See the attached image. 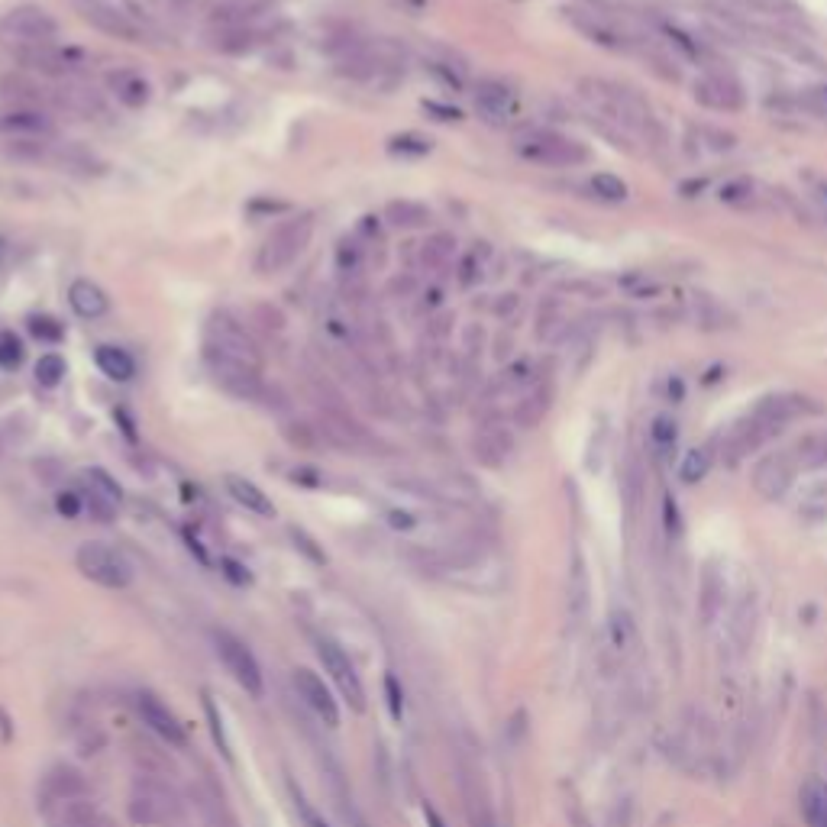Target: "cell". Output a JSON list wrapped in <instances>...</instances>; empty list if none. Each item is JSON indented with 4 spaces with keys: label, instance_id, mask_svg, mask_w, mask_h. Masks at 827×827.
Returning a JSON list of instances; mask_svg holds the SVG:
<instances>
[{
    "label": "cell",
    "instance_id": "cell-1",
    "mask_svg": "<svg viewBox=\"0 0 827 827\" xmlns=\"http://www.w3.org/2000/svg\"><path fill=\"white\" fill-rule=\"evenodd\" d=\"M802 414V398L795 395H769L753 408V414L731 433L727 443V459L740 462L753 450H760L766 440H773L779 430H786L789 420Z\"/></svg>",
    "mask_w": 827,
    "mask_h": 827
},
{
    "label": "cell",
    "instance_id": "cell-2",
    "mask_svg": "<svg viewBox=\"0 0 827 827\" xmlns=\"http://www.w3.org/2000/svg\"><path fill=\"white\" fill-rule=\"evenodd\" d=\"M579 94L595 107L598 117H605L608 123L621 126V130L647 133L653 126L650 107L643 104L634 91L621 88V84H611V81H601V78H582Z\"/></svg>",
    "mask_w": 827,
    "mask_h": 827
},
{
    "label": "cell",
    "instance_id": "cell-3",
    "mask_svg": "<svg viewBox=\"0 0 827 827\" xmlns=\"http://www.w3.org/2000/svg\"><path fill=\"white\" fill-rule=\"evenodd\" d=\"M49 827H101V811L84 795V782L65 769L46 782V798H42Z\"/></svg>",
    "mask_w": 827,
    "mask_h": 827
},
{
    "label": "cell",
    "instance_id": "cell-4",
    "mask_svg": "<svg viewBox=\"0 0 827 827\" xmlns=\"http://www.w3.org/2000/svg\"><path fill=\"white\" fill-rule=\"evenodd\" d=\"M311 236H314V217H307V214H298L285 223H278V227L265 236V243L259 246L256 272L259 275H282L304 256V249L311 246Z\"/></svg>",
    "mask_w": 827,
    "mask_h": 827
},
{
    "label": "cell",
    "instance_id": "cell-5",
    "mask_svg": "<svg viewBox=\"0 0 827 827\" xmlns=\"http://www.w3.org/2000/svg\"><path fill=\"white\" fill-rule=\"evenodd\" d=\"M517 156L534 162V165H546V168H572L582 165L588 159V149L576 139H569L556 130H527L517 136Z\"/></svg>",
    "mask_w": 827,
    "mask_h": 827
},
{
    "label": "cell",
    "instance_id": "cell-6",
    "mask_svg": "<svg viewBox=\"0 0 827 827\" xmlns=\"http://www.w3.org/2000/svg\"><path fill=\"white\" fill-rule=\"evenodd\" d=\"M55 36H59V23L42 7H13L0 17V42L13 52L49 46V42H55Z\"/></svg>",
    "mask_w": 827,
    "mask_h": 827
},
{
    "label": "cell",
    "instance_id": "cell-7",
    "mask_svg": "<svg viewBox=\"0 0 827 827\" xmlns=\"http://www.w3.org/2000/svg\"><path fill=\"white\" fill-rule=\"evenodd\" d=\"M75 563H78V572L84 579H91L94 585L101 588H126L133 582V566L130 559H126L120 550H114L110 543H101V540H88L78 546L75 553Z\"/></svg>",
    "mask_w": 827,
    "mask_h": 827
},
{
    "label": "cell",
    "instance_id": "cell-8",
    "mask_svg": "<svg viewBox=\"0 0 827 827\" xmlns=\"http://www.w3.org/2000/svg\"><path fill=\"white\" fill-rule=\"evenodd\" d=\"M204 349H214L220 356H230V359H240L252 369H262V349L259 343L252 340V333L236 320L233 314L220 311L207 320V343Z\"/></svg>",
    "mask_w": 827,
    "mask_h": 827
},
{
    "label": "cell",
    "instance_id": "cell-9",
    "mask_svg": "<svg viewBox=\"0 0 827 827\" xmlns=\"http://www.w3.org/2000/svg\"><path fill=\"white\" fill-rule=\"evenodd\" d=\"M204 362H207V372L210 378L227 391V395L240 398V401H259L262 398V369H252L240 359H230V356H220L214 349H204Z\"/></svg>",
    "mask_w": 827,
    "mask_h": 827
},
{
    "label": "cell",
    "instance_id": "cell-10",
    "mask_svg": "<svg viewBox=\"0 0 827 827\" xmlns=\"http://www.w3.org/2000/svg\"><path fill=\"white\" fill-rule=\"evenodd\" d=\"M214 643H217V656L227 666V672L236 679V685L252 695V698H262L265 692V682H262V666L256 660V653H252L240 637H233L230 630H217L214 634Z\"/></svg>",
    "mask_w": 827,
    "mask_h": 827
},
{
    "label": "cell",
    "instance_id": "cell-11",
    "mask_svg": "<svg viewBox=\"0 0 827 827\" xmlns=\"http://www.w3.org/2000/svg\"><path fill=\"white\" fill-rule=\"evenodd\" d=\"M17 55L20 68L33 75H46V78H68L84 68L88 55L72 46H59V42H49V46H33V49H20Z\"/></svg>",
    "mask_w": 827,
    "mask_h": 827
},
{
    "label": "cell",
    "instance_id": "cell-12",
    "mask_svg": "<svg viewBox=\"0 0 827 827\" xmlns=\"http://www.w3.org/2000/svg\"><path fill=\"white\" fill-rule=\"evenodd\" d=\"M55 133V123L46 110H39L33 104H13L7 110H0V136L10 143H46Z\"/></svg>",
    "mask_w": 827,
    "mask_h": 827
},
{
    "label": "cell",
    "instance_id": "cell-13",
    "mask_svg": "<svg viewBox=\"0 0 827 827\" xmlns=\"http://www.w3.org/2000/svg\"><path fill=\"white\" fill-rule=\"evenodd\" d=\"M317 653H320V663H324V669L330 672L333 685L340 689V695L349 702V708H353V711H366V689H362L359 672H356L353 660H349V656L343 653L340 643L320 640L317 643Z\"/></svg>",
    "mask_w": 827,
    "mask_h": 827
},
{
    "label": "cell",
    "instance_id": "cell-14",
    "mask_svg": "<svg viewBox=\"0 0 827 827\" xmlns=\"http://www.w3.org/2000/svg\"><path fill=\"white\" fill-rule=\"evenodd\" d=\"M78 10H81L84 20H88L91 26H97V30L107 33V36L123 39V42H143L139 26L126 17L117 4H110V0H78Z\"/></svg>",
    "mask_w": 827,
    "mask_h": 827
},
{
    "label": "cell",
    "instance_id": "cell-15",
    "mask_svg": "<svg viewBox=\"0 0 827 827\" xmlns=\"http://www.w3.org/2000/svg\"><path fill=\"white\" fill-rule=\"evenodd\" d=\"M521 104H517V94L501 81H479L475 88V114H479L488 126H508Z\"/></svg>",
    "mask_w": 827,
    "mask_h": 827
},
{
    "label": "cell",
    "instance_id": "cell-16",
    "mask_svg": "<svg viewBox=\"0 0 827 827\" xmlns=\"http://www.w3.org/2000/svg\"><path fill=\"white\" fill-rule=\"evenodd\" d=\"M795 472H798V462L792 453H773L760 459V466L753 469V488L769 501L782 498L792 488Z\"/></svg>",
    "mask_w": 827,
    "mask_h": 827
},
{
    "label": "cell",
    "instance_id": "cell-17",
    "mask_svg": "<svg viewBox=\"0 0 827 827\" xmlns=\"http://www.w3.org/2000/svg\"><path fill=\"white\" fill-rule=\"evenodd\" d=\"M136 711H139V718H143V724L149 727V731H156L172 747H185L188 744L185 727H181V721L175 718V711L168 708L165 702H159L156 695H149V692L136 695Z\"/></svg>",
    "mask_w": 827,
    "mask_h": 827
},
{
    "label": "cell",
    "instance_id": "cell-18",
    "mask_svg": "<svg viewBox=\"0 0 827 827\" xmlns=\"http://www.w3.org/2000/svg\"><path fill=\"white\" fill-rule=\"evenodd\" d=\"M120 501H123V492L117 479H110V472L104 469L84 472V504H88L97 521H110V517L117 514Z\"/></svg>",
    "mask_w": 827,
    "mask_h": 827
},
{
    "label": "cell",
    "instance_id": "cell-19",
    "mask_svg": "<svg viewBox=\"0 0 827 827\" xmlns=\"http://www.w3.org/2000/svg\"><path fill=\"white\" fill-rule=\"evenodd\" d=\"M294 689H298V695L304 698V705L311 708L327 727L340 724V708H336V698L330 695V689L324 685V679L317 676V672L298 669V672H294Z\"/></svg>",
    "mask_w": 827,
    "mask_h": 827
},
{
    "label": "cell",
    "instance_id": "cell-20",
    "mask_svg": "<svg viewBox=\"0 0 827 827\" xmlns=\"http://www.w3.org/2000/svg\"><path fill=\"white\" fill-rule=\"evenodd\" d=\"M107 88L114 94V101L126 110H143L152 101V84L143 72H136V68H117V72H110Z\"/></svg>",
    "mask_w": 827,
    "mask_h": 827
},
{
    "label": "cell",
    "instance_id": "cell-21",
    "mask_svg": "<svg viewBox=\"0 0 827 827\" xmlns=\"http://www.w3.org/2000/svg\"><path fill=\"white\" fill-rule=\"evenodd\" d=\"M550 404H553V382L546 378V382H537L530 385L521 398L514 404V424L524 427V430H534L540 420L550 414Z\"/></svg>",
    "mask_w": 827,
    "mask_h": 827
},
{
    "label": "cell",
    "instance_id": "cell-22",
    "mask_svg": "<svg viewBox=\"0 0 827 827\" xmlns=\"http://www.w3.org/2000/svg\"><path fill=\"white\" fill-rule=\"evenodd\" d=\"M511 450H514L511 433L504 430V427H498V424L482 427L479 433H475V440H472V453H475V459H479L482 466H492V469L501 466V462L511 456Z\"/></svg>",
    "mask_w": 827,
    "mask_h": 827
},
{
    "label": "cell",
    "instance_id": "cell-23",
    "mask_svg": "<svg viewBox=\"0 0 827 827\" xmlns=\"http://www.w3.org/2000/svg\"><path fill=\"white\" fill-rule=\"evenodd\" d=\"M68 304H72V311L84 320H97L107 314V294L101 285H94L91 278H78V282L68 285Z\"/></svg>",
    "mask_w": 827,
    "mask_h": 827
},
{
    "label": "cell",
    "instance_id": "cell-24",
    "mask_svg": "<svg viewBox=\"0 0 827 827\" xmlns=\"http://www.w3.org/2000/svg\"><path fill=\"white\" fill-rule=\"evenodd\" d=\"M223 485H227V495H230L236 504H240V508H246L249 514H256V517H275V504H272V498L265 495L256 482L243 479V475H227V479H223Z\"/></svg>",
    "mask_w": 827,
    "mask_h": 827
},
{
    "label": "cell",
    "instance_id": "cell-25",
    "mask_svg": "<svg viewBox=\"0 0 827 827\" xmlns=\"http://www.w3.org/2000/svg\"><path fill=\"white\" fill-rule=\"evenodd\" d=\"M453 252H456V236L450 230L430 233L424 240V246H420V269L430 272V275L443 272L446 265L453 262Z\"/></svg>",
    "mask_w": 827,
    "mask_h": 827
},
{
    "label": "cell",
    "instance_id": "cell-26",
    "mask_svg": "<svg viewBox=\"0 0 827 827\" xmlns=\"http://www.w3.org/2000/svg\"><path fill=\"white\" fill-rule=\"evenodd\" d=\"M572 23H576V30H582L592 42L598 46H608V49H624V36H618V30L601 20L598 13H588V10H572Z\"/></svg>",
    "mask_w": 827,
    "mask_h": 827
},
{
    "label": "cell",
    "instance_id": "cell-27",
    "mask_svg": "<svg viewBox=\"0 0 827 827\" xmlns=\"http://www.w3.org/2000/svg\"><path fill=\"white\" fill-rule=\"evenodd\" d=\"M94 362H97V369H101L107 378H114V382H130V378L136 375L133 356L120 346H97Z\"/></svg>",
    "mask_w": 827,
    "mask_h": 827
},
{
    "label": "cell",
    "instance_id": "cell-28",
    "mask_svg": "<svg viewBox=\"0 0 827 827\" xmlns=\"http://www.w3.org/2000/svg\"><path fill=\"white\" fill-rule=\"evenodd\" d=\"M385 220L398 230H417V227H427L430 223V207L420 204V201H408V198L388 201L385 204Z\"/></svg>",
    "mask_w": 827,
    "mask_h": 827
},
{
    "label": "cell",
    "instance_id": "cell-29",
    "mask_svg": "<svg viewBox=\"0 0 827 827\" xmlns=\"http://www.w3.org/2000/svg\"><path fill=\"white\" fill-rule=\"evenodd\" d=\"M695 97L705 107H714V110H734L740 104L737 88H734V84H727L724 78H702V81H695Z\"/></svg>",
    "mask_w": 827,
    "mask_h": 827
},
{
    "label": "cell",
    "instance_id": "cell-30",
    "mask_svg": "<svg viewBox=\"0 0 827 827\" xmlns=\"http://www.w3.org/2000/svg\"><path fill=\"white\" fill-rule=\"evenodd\" d=\"M802 815L808 827H827V782L808 779L802 789Z\"/></svg>",
    "mask_w": 827,
    "mask_h": 827
},
{
    "label": "cell",
    "instance_id": "cell-31",
    "mask_svg": "<svg viewBox=\"0 0 827 827\" xmlns=\"http://www.w3.org/2000/svg\"><path fill=\"white\" fill-rule=\"evenodd\" d=\"M795 462L802 469H818L827 462V433H808V437H802L795 443V450H792Z\"/></svg>",
    "mask_w": 827,
    "mask_h": 827
},
{
    "label": "cell",
    "instance_id": "cell-32",
    "mask_svg": "<svg viewBox=\"0 0 827 827\" xmlns=\"http://www.w3.org/2000/svg\"><path fill=\"white\" fill-rule=\"evenodd\" d=\"M59 104H65L68 110H75V114H97L101 110V101H97V94L91 88H84V84H65L62 94H59Z\"/></svg>",
    "mask_w": 827,
    "mask_h": 827
},
{
    "label": "cell",
    "instance_id": "cell-33",
    "mask_svg": "<svg viewBox=\"0 0 827 827\" xmlns=\"http://www.w3.org/2000/svg\"><path fill=\"white\" fill-rule=\"evenodd\" d=\"M679 440V427H676V420L672 417H653V424H650V443H653V450L666 456L672 446H676Z\"/></svg>",
    "mask_w": 827,
    "mask_h": 827
},
{
    "label": "cell",
    "instance_id": "cell-34",
    "mask_svg": "<svg viewBox=\"0 0 827 827\" xmlns=\"http://www.w3.org/2000/svg\"><path fill=\"white\" fill-rule=\"evenodd\" d=\"M711 469V456L708 450H689L682 456V466H679V479L685 485H695V482H702L705 475Z\"/></svg>",
    "mask_w": 827,
    "mask_h": 827
},
{
    "label": "cell",
    "instance_id": "cell-35",
    "mask_svg": "<svg viewBox=\"0 0 827 827\" xmlns=\"http://www.w3.org/2000/svg\"><path fill=\"white\" fill-rule=\"evenodd\" d=\"M388 152H391V156L420 159V156H427V152H430V139H427V136H420V133H401V136H391Z\"/></svg>",
    "mask_w": 827,
    "mask_h": 827
},
{
    "label": "cell",
    "instance_id": "cell-36",
    "mask_svg": "<svg viewBox=\"0 0 827 827\" xmlns=\"http://www.w3.org/2000/svg\"><path fill=\"white\" fill-rule=\"evenodd\" d=\"M65 378V359L59 353H46L36 362V382L42 388H55Z\"/></svg>",
    "mask_w": 827,
    "mask_h": 827
},
{
    "label": "cell",
    "instance_id": "cell-37",
    "mask_svg": "<svg viewBox=\"0 0 827 827\" xmlns=\"http://www.w3.org/2000/svg\"><path fill=\"white\" fill-rule=\"evenodd\" d=\"M608 637L614 650H627L630 640H634V621H630L627 611H614L608 621Z\"/></svg>",
    "mask_w": 827,
    "mask_h": 827
},
{
    "label": "cell",
    "instance_id": "cell-38",
    "mask_svg": "<svg viewBox=\"0 0 827 827\" xmlns=\"http://www.w3.org/2000/svg\"><path fill=\"white\" fill-rule=\"evenodd\" d=\"M592 191L601 201H624L627 198V185L618 175H608V172H598L592 178Z\"/></svg>",
    "mask_w": 827,
    "mask_h": 827
},
{
    "label": "cell",
    "instance_id": "cell-39",
    "mask_svg": "<svg viewBox=\"0 0 827 827\" xmlns=\"http://www.w3.org/2000/svg\"><path fill=\"white\" fill-rule=\"evenodd\" d=\"M23 362V343L20 336H13L10 330L0 333V369H17Z\"/></svg>",
    "mask_w": 827,
    "mask_h": 827
},
{
    "label": "cell",
    "instance_id": "cell-40",
    "mask_svg": "<svg viewBox=\"0 0 827 827\" xmlns=\"http://www.w3.org/2000/svg\"><path fill=\"white\" fill-rule=\"evenodd\" d=\"M482 269H485V249H472L469 256L462 259V265H459V285L462 288H472L482 278Z\"/></svg>",
    "mask_w": 827,
    "mask_h": 827
},
{
    "label": "cell",
    "instance_id": "cell-41",
    "mask_svg": "<svg viewBox=\"0 0 827 827\" xmlns=\"http://www.w3.org/2000/svg\"><path fill=\"white\" fill-rule=\"evenodd\" d=\"M30 333L42 343H59L65 336L62 324L59 320H52V317H30Z\"/></svg>",
    "mask_w": 827,
    "mask_h": 827
},
{
    "label": "cell",
    "instance_id": "cell-42",
    "mask_svg": "<svg viewBox=\"0 0 827 827\" xmlns=\"http://www.w3.org/2000/svg\"><path fill=\"white\" fill-rule=\"evenodd\" d=\"M385 695H388V708H391V718L395 721H401V714H404V692H401V685H398V679L391 676H385Z\"/></svg>",
    "mask_w": 827,
    "mask_h": 827
},
{
    "label": "cell",
    "instance_id": "cell-43",
    "mask_svg": "<svg viewBox=\"0 0 827 827\" xmlns=\"http://www.w3.org/2000/svg\"><path fill=\"white\" fill-rule=\"evenodd\" d=\"M285 433H288V440L294 446H314V437H320V430L311 427V424H288Z\"/></svg>",
    "mask_w": 827,
    "mask_h": 827
},
{
    "label": "cell",
    "instance_id": "cell-44",
    "mask_svg": "<svg viewBox=\"0 0 827 827\" xmlns=\"http://www.w3.org/2000/svg\"><path fill=\"white\" fill-rule=\"evenodd\" d=\"M750 198H753V185H750V181H734V185H724L721 188V201L740 204V201H750Z\"/></svg>",
    "mask_w": 827,
    "mask_h": 827
},
{
    "label": "cell",
    "instance_id": "cell-45",
    "mask_svg": "<svg viewBox=\"0 0 827 827\" xmlns=\"http://www.w3.org/2000/svg\"><path fill=\"white\" fill-rule=\"evenodd\" d=\"M298 811H301V827H330V824L311 808V802H307V798H301V795H298Z\"/></svg>",
    "mask_w": 827,
    "mask_h": 827
},
{
    "label": "cell",
    "instance_id": "cell-46",
    "mask_svg": "<svg viewBox=\"0 0 827 827\" xmlns=\"http://www.w3.org/2000/svg\"><path fill=\"white\" fill-rule=\"evenodd\" d=\"M59 511L68 514V517H75V514L81 511V498L72 495V492H68V495H59Z\"/></svg>",
    "mask_w": 827,
    "mask_h": 827
},
{
    "label": "cell",
    "instance_id": "cell-47",
    "mask_svg": "<svg viewBox=\"0 0 827 827\" xmlns=\"http://www.w3.org/2000/svg\"><path fill=\"white\" fill-rule=\"evenodd\" d=\"M433 114H440V120H459V110H450V107H440V104H424Z\"/></svg>",
    "mask_w": 827,
    "mask_h": 827
},
{
    "label": "cell",
    "instance_id": "cell-48",
    "mask_svg": "<svg viewBox=\"0 0 827 827\" xmlns=\"http://www.w3.org/2000/svg\"><path fill=\"white\" fill-rule=\"evenodd\" d=\"M7 262H10V246H7L4 236H0V269H4Z\"/></svg>",
    "mask_w": 827,
    "mask_h": 827
},
{
    "label": "cell",
    "instance_id": "cell-49",
    "mask_svg": "<svg viewBox=\"0 0 827 827\" xmlns=\"http://www.w3.org/2000/svg\"><path fill=\"white\" fill-rule=\"evenodd\" d=\"M424 815H427L430 827H443V818H440V815H437V811H433V808H424Z\"/></svg>",
    "mask_w": 827,
    "mask_h": 827
},
{
    "label": "cell",
    "instance_id": "cell-50",
    "mask_svg": "<svg viewBox=\"0 0 827 827\" xmlns=\"http://www.w3.org/2000/svg\"><path fill=\"white\" fill-rule=\"evenodd\" d=\"M207 711H210V718H214V724H220V721H217V711H214V705H207ZM214 731H217V740H220V737H223V731H220V727H214Z\"/></svg>",
    "mask_w": 827,
    "mask_h": 827
}]
</instances>
